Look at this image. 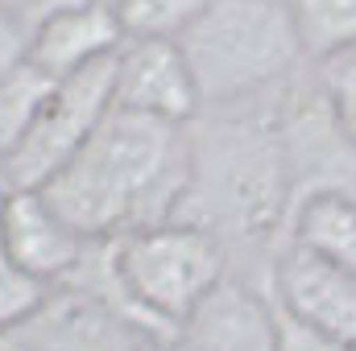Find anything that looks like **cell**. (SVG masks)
<instances>
[{"label": "cell", "mask_w": 356, "mask_h": 351, "mask_svg": "<svg viewBox=\"0 0 356 351\" xmlns=\"http://www.w3.org/2000/svg\"><path fill=\"white\" fill-rule=\"evenodd\" d=\"M191 186V124L108 112L42 194L88 240H120L178 219Z\"/></svg>", "instance_id": "6da1fadb"}, {"label": "cell", "mask_w": 356, "mask_h": 351, "mask_svg": "<svg viewBox=\"0 0 356 351\" xmlns=\"http://www.w3.org/2000/svg\"><path fill=\"white\" fill-rule=\"evenodd\" d=\"M277 103L282 91L253 103L203 108L191 124V186L178 219L216 236L224 252L228 244L273 240L277 223L290 219Z\"/></svg>", "instance_id": "7a4b0ae2"}, {"label": "cell", "mask_w": 356, "mask_h": 351, "mask_svg": "<svg viewBox=\"0 0 356 351\" xmlns=\"http://www.w3.org/2000/svg\"><path fill=\"white\" fill-rule=\"evenodd\" d=\"M203 108L253 103L302 71V42L286 0H211L178 37Z\"/></svg>", "instance_id": "3957f363"}, {"label": "cell", "mask_w": 356, "mask_h": 351, "mask_svg": "<svg viewBox=\"0 0 356 351\" xmlns=\"http://www.w3.org/2000/svg\"><path fill=\"white\" fill-rule=\"evenodd\" d=\"M112 244H116V277L133 310L141 314L145 331L162 348H175L186 314L232 273L224 244L182 219L120 236Z\"/></svg>", "instance_id": "277c9868"}, {"label": "cell", "mask_w": 356, "mask_h": 351, "mask_svg": "<svg viewBox=\"0 0 356 351\" xmlns=\"http://www.w3.org/2000/svg\"><path fill=\"white\" fill-rule=\"evenodd\" d=\"M112 67H116V54L54 83L25 141L0 166L8 190H42L58 170H67V162L88 145L91 132L112 112Z\"/></svg>", "instance_id": "5b68a950"}, {"label": "cell", "mask_w": 356, "mask_h": 351, "mask_svg": "<svg viewBox=\"0 0 356 351\" xmlns=\"http://www.w3.org/2000/svg\"><path fill=\"white\" fill-rule=\"evenodd\" d=\"M282 157L290 174V215L319 194L356 198V137L340 124L319 83H290L277 103Z\"/></svg>", "instance_id": "8992f818"}, {"label": "cell", "mask_w": 356, "mask_h": 351, "mask_svg": "<svg viewBox=\"0 0 356 351\" xmlns=\"http://www.w3.org/2000/svg\"><path fill=\"white\" fill-rule=\"evenodd\" d=\"M269 289L290 314L356 351V273L286 236L269 264Z\"/></svg>", "instance_id": "52a82bcc"}, {"label": "cell", "mask_w": 356, "mask_h": 351, "mask_svg": "<svg viewBox=\"0 0 356 351\" xmlns=\"http://www.w3.org/2000/svg\"><path fill=\"white\" fill-rule=\"evenodd\" d=\"M112 108L158 124H195L203 99L178 42H124L112 67Z\"/></svg>", "instance_id": "ba28073f"}, {"label": "cell", "mask_w": 356, "mask_h": 351, "mask_svg": "<svg viewBox=\"0 0 356 351\" xmlns=\"http://www.w3.org/2000/svg\"><path fill=\"white\" fill-rule=\"evenodd\" d=\"M25 351H145V339L129 318H120L112 306L91 298L88 289L54 285L42 306L29 314V323L17 331ZM162 348V343H158Z\"/></svg>", "instance_id": "9c48e42d"}, {"label": "cell", "mask_w": 356, "mask_h": 351, "mask_svg": "<svg viewBox=\"0 0 356 351\" xmlns=\"http://www.w3.org/2000/svg\"><path fill=\"white\" fill-rule=\"evenodd\" d=\"M88 236H79L58 207L42 190H8L0 215V252L42 285H63L88 252Z\"/></svg>", "instance_id": "30bf717a"}, {"label": "cell", "mask_w": 356, "mask_h": 351, "mask_svg": "<svg viewBox=\"0 0 356 351\" xmlns=\"http://www.w3.org/2000/svg\"><path fill=\"white\" fill-rule=\"evenodd\" d=\"M175 351H277L273 298L241 273H228L178 327Z\"/></svg>", "instance_id": "8fae6325"}, {"label": "cell", "mask_w": 356, "mask_h": 351, "mask_svg": "<svg viewBox=\"0 0 356 351\" xmlns=\"http://www.w3.org/2000/svg\"><path fill=\"white\" fill-rule=\"evenodd\" d=\"M124 46L120 25L112 21L104 0H83L71 4L54 17H46L29 33V67H38L46 79H71L95 62L112 58Z\"/></svg>", "instance_id": "7c38bea8"}, {"label": "cell", "mask_w": 356, "mask_h": 351, "mask_svg": "<svg viewBox=\"0 0 356 351\" xmlns=\"http://www.w3.org/2000/svg\"><path fill=\"white\" fill-rule=\"evenodd\" d=\"M286 228L294 240L311 244L315 252H323L336 264H344L348 273H356V198H344V194L307 198L294 207Z\"/></svg>", "instance_id": "4fadbf2b"}, {"label": "cell", "mask_w": 356, "mask_h": 351, "mask_svg": "<svg viewBox=\"0 0 356 351\" xmlns=\"http://www.w3.org/2000/svg\"><path fill=\"white\" fill-rule=\"evenodd\" d=\"M286 8L311 62L356 46V0H286Z\"/></svg>", "instance_id": "5bb4252c"}, {"label": "cell", "mask_w": 356, "mask_h": 351, "mask_svg": "<svg viewBox=\"0 0 356 351\" xmlns=\"http://www.w3.org/2000/svg\"><path fill=\"white\" fill-rule=\"evenodd\" d=\"M124 42H178L211 0H104Z\"/></svg>", "instance_id": "9a60e30c"}, {"label": "cell", "mask_w": 356, "mask_h": 351, "mask_svg": "<svg viewBox=\"0 0 356 351\" xmlns=\"http://www.w3.org/2000/svg\"><path fill=\"white\" fill-rule=\"evenodd\" d=\"M50 91H54V79H46L29 62L0 79V166L25 141V132H29V124L42 112V103H46Z\"/></svg>", "instance_id": "2e32d148"}, {"label": "cell", "mask_w": 356, "mask_h": 351, "mask_svg": "<svg viewBox=\"0 0 356 351\" xmlns=\"http://www.w3.org/2000/svg\"><path fill=\"white\" fill-rule=\"evenodd\" d=\"M50 289L54 285H42L38 277H29L25 268H17V264L0 252V339L4 335H17L29 323V314L42 306V298Z\"/></svg>", "instance_id": "e0dca14e"}, {"label": "cell", "mask_w": 356, "mask_h": 351, "mask_svg": "<svg viewBox=\"0 0 356 351\" xmlns=\"http://www.w3.org/2000/svg\"><path fill=\"white\" fill-rule=\"evenodd\" d=\"M315 83L323 91V99L332 103V112L340 116V124L356 137V46L315 62Z\"/></svg>", "instance_id": "ac0fdd59"}, {"label": "cell", "mask_w": 356, "mask_h": 351, "mask_svg": "<svg viewBox=\"0 0 356 351\" xmlns=\"http://www.w3.org/2000/svg\"><path fill=\"white\" fill-rule=\"evenodd\" d=\"M269 298H273V289H269ZM273 327H277V351H353L340 339L323 335L319 327L302 323L298 314H290L277 298H273Z\"/></svg>", "instance_id": "d6986e66"}, {"label": "cell", "mask_w": 356, "mask_h": 351, "mask_svg": "<svg viewBox=\"0 0 356 351\" xmlns=\"http://www.w3.org/2000/svg\"><path fill=\"white\" fill-rule=\"evenodd\" d=\"M29 62V29L0 12V79Z\"/></svg>", "instance_id": "ffe728a7"}, {"label": "cell", "mask_w": 356, "mask_h": 351, "mask_svg": "<svg viewBox=\"0 0 356 351\" xmlns=\"http://www.w3.org/2000/svg\"><path fill=\"white\" fill-rule=\"evenodd\" d=\"M71 4H83V0H0V12L13 17L17 25H25V29L33 33L46 17H54V12H63V8H71Z\"/></svg>", "instance_id": "44dd1931"}, {"label": "cell", "mask_w": 356, "mask_h": 351, "mask_svg": "<svg viewBox=\"0 0 356 351\" xmlns=\"http://www.w3.org/2000/svg\"><path fill=\"white\" fill-rule=\"evenodd\" d=\"M0 351H25V343H21L17 335H4V339H0Z\"/></svg>", "instance_id": "7402d4cb"}, {"label": "cell", "mask_w": 356, "mask_h": 351, "mask_svg": "<svg viewBox=\"0 0 356 351\" xmlns=\"http://www.w3.org/2000/svg\"><path fill=\"white\" fill-rule=\"evenodd\" d=\"M4 198H8V182L0 178V215H4Z\"/></svg>", "instance_id": "603a6c76"}, {"label": "cell", "mask_w": 356, "mask_h": 351, "mask_svg": "<svg viewBox=\"0 0 356 351\" xmlns=\"http://www.w3.org/2000/svg\"><path fill=\"white\" fill-rule=\"evenodd\" d=\"M145 351H175V348H158V343H154V348H145Z\"/></svg>", "instance_id": "cb8c5ba5"}]
</instances>
